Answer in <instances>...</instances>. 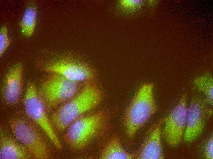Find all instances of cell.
Returning a JSON list of instances; mask_svg holds the SVG:
<instances>
[{"instance_id": "cell-1", "label": "cell", "mask_w": 213, "mask_h": 159, "mask_svg": "<svg viewBox=\"0 0 213 159\" xmlns=\"http://www.w3.org/2000/svg\"><path fill=\"white\" fill-rule=\"evenodd\" d=\"M102 98L99 87L88 81L75 97L62 105L53 113L51 121L55 131H64L79 116L98 105Z\"/></svg>"}, {"instance_id": "cell-2", "label": "cell", "mask_w": 213, "mask_h": 159, "mask_svg": "<svg viewBox=\"0 0 213 159\" xmlns=\"http://www.w3.org/2000/svg\"><path fill=\"white\" fill-rule=\"evenodd\" d=\"M152 83L142 85L126 109L124 124L126 135L133 139L137 131L158 110Z\"/></svg>"}, {"instance_id": "cell-3", "label": "cell", "mask_w": 213, "mask_h": 159, "mask_svg": "<svg viewBox=\"0 0 213 159\" xmlns=\"http://www.w3.org/2000/svg\"><path fill=\"white\" fill-rule=\"evenodd\" d=\"M8 124L15 137L26 147L33 158H50V150L46 140L32 121L19 114L9 119Z\"/></svg>"}, {"instance_id": "cell-4", "label": "cell", "mask_w": 213, "mask_h": 159, "mask_svg": "<svg viewBox=\"0 0 213 159\" xmlns=\"http://www.w3.org/2000/svg\"><path fill=\"white\" fill-rule=\"evenodd\" d=\"M23 102L29 118L41 128L57 149L61 150L62 146L48 117L47 107L33 83L28 84Z\"/></svg>"}, {"instance_id": "cell-5", "label": "cell", "mask_w": 213, "mask_h": 159, "mask_svg": "<svg viewBox=\"0 0 213 159\" xmlns=\"http://www.w3.org/2000/svg\"><path fill=\"white\" fill-rule=\"evenodd\" d=\"M78 88L77 82L51 73L42 82L38 91L47 108L51 109L74 97Z\"/></svg>"}, {"instance_id": "cell-6", "label": "cell", "mask_w": 213, "mask_h": 159, "mask_svg": "<svg viewBox=\"0 0 213 159\" xmlns=\"http://www.w3.org/2000/svg\"><path fill=\"white\" fill-rule=\"evenodd\" d=\"M103 111L80 118L70 125L64 135L65 142L71 147L80 149L86 145L97 132L102 124Z\"/></svg>"}, {"instance_id": "cell-7", "label": "cell", "mask_w": 213, "mask_h": 159, "mask_svg": "<svg viewBox=\"0 0 213 159\" xmlns=\"http://www.w3.org/2000/svg\"><path fill=\"white\" fill-rule=\"evenodd\" d=\"M187 94L184 93L177 105L164 117L161 137L169 146L176 147L183 139L186 127L188 108Z\"/></svg>"}, {"instance_id": "cell-8", "label": "cell", "mask_w": 213, "mask_h": 159, "mask_svg": "<svg viewBox=\"0 0 213 159\" xmlns=\"http://www.w3.org/2000/svg\"><path fill=\"white\" fill-rule=\"evenodd\" d=\"M39 66L43 71L58 74L75 82L90 81L95 77L90 67L74 60L70 56L50 61L40 60Z\"/></svg>"}, {"instance_id": "cell-9", "label": "cell", "mask_w": 213, "mask_h": 159, "mask_svg": "<svg viewBox=\"0 0 213 159\" xmlns=\"http://www.w3.org/2000/svg\"><path fill=\"white\" fill-rule=\"evenodd\" d=\"M204 99L198 95L192 97L188 109L183 140L185 142L196 140L202 134L207 121L212 115L213 110L207 105Z\"/></svg>"}, {"instance_id": "cell-10", "label": "cell", "mask_w": 213, "mask_h": 159, "mask_svg": "<svg viewBox=\"0 0 213 159\" xmlns=\"http://www.w3.org/2000/svg\"><path fill=\"white\" fill-rule=\"evenodd\" d=\"M164 117L153 123L147 131L138 153V159H163L165 158L161 141V130Z\"/></svg>"}, {"instance_id": "cell-11", "label": "cell", "mask_w": 213, "mask_h": 159, "mask_svg": "<svg viewBox=\"0 0 213 159\" xmlns=\"http://www.w3.org/2000/svg\"><path fill=\"white\" fill-rule=\"evenodd\" d=\"M23 64L21 62L15 65L5 76L2 88L4 101L8 106L17 104L21 97L23 89Z\"/></svg>"}, {"instance_id": "cell-12", "label": "cell", "mask_w": 213, "mask_h": 159, "mask_svg": "<svg viewBox=\"0 0 213 159\" xmlns=\"http://www.w3.org/2000/svg\"><path fill=\"white\" fill-rule=\"evenodd\" d=\"M33 157L22 143L8 135L2 134L0 138V159H30Z\"/></svg>"}, {"instance_id": "cell-13", "label": "cell", "mask_w": 213, "mask_h": 159, "mask_svg": "<svg viewBox=\"0 0 213 159\" xmlns=\"http://www.w3.org/2000/svg\"><path fill=\"white\" fill-rule=\"evenodd\" d=\"M102 159H132L136 158V154L125 151L122 146L119 139L112 138L102 150L100 155Z\"/></svg>"}, {"instance_id": "cell-14", "label": "cell", "mask_w": 213, "mask_h": 159, "mask_svg": "<svg viewBox=\"0 0 213 159\" xmlns=\"http://www.w3.org/2000/svg\"><path fill=\"white\" fill-rule=\"evenodd\" d=\"M193 83L198 90L205 95L206 103L211 106L213 104V78L212 75L207 73L195 78Z\"/></svg>"}, {"instance_id": "cell-15", "label": "cell", "mask_w": 213, "mask_h": 159, "mask_svg": "<svg viewBox=\"0 0 213 159\" xmlns=\"http://www.w3.org/2000/svg\"><path fill=\"white\" fill-rule=\"evenodd\" d=\"M36 6L31 4L27 8L20 24L22 33L25 36L30 37L33 34L36 26Z\"/></svg>"}, {"instance_id": "cell-16", "label": "cell", "mask_w": 213, "mask_h": 159, "mask_svg": "<svg viewBox=\"0 0 213 159\" xmlns=\"http://www.w3.org/2000/svg\"><path fill=\"white\" fill-rule=\"evenodd\" d=\"M8 31L5 27H2L0 32V56L2 57L10 45L12 40L8 37Z\"/></svg>"}, {"instance_id": "cell-17", "label": "cell", "mask_w": 213, "mask_h": 159, "mask_svg": "<svg viewBox=\"0 0 213 159\" xmlns=\"http://www.w3.org/2000/svg\"><path fill=\"white\" fill-rule=\"evenodd\" d=\"M204 153L205 158L213 159V136L212 133L207 139L204 147Z\"/></svg>"}, {"instance_id": "cell-18", "label": "cell", "mask_w": 213, "mask_h": 159, "mask_svg": "<svg viewBox=\"0 0 213 159\" xmlns=\"http://www.w3.org/2000/svg\"><path fill=\"white\" fill-rule=\"evenodd\" d=\"M142 0H121L120 3L124 7L129 9H136L140 6L142 3Z\"/></svg>"}]
</instances>
